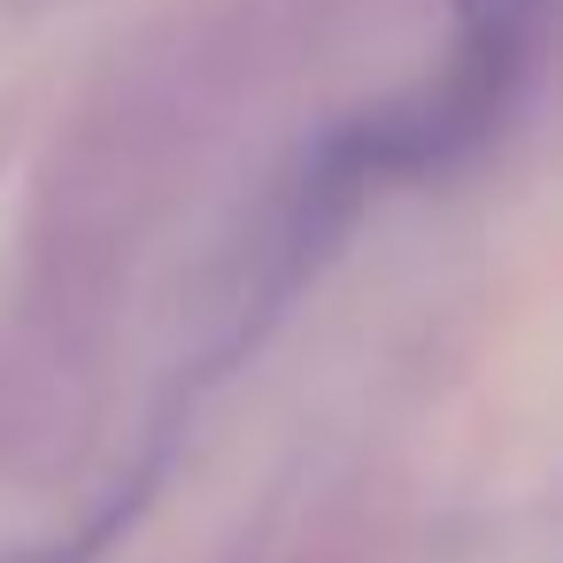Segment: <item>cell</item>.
<instances>
[{
  "instance_id": "1",
  "label": "cell",
  "mask_w": 563,
  "mask_h": 563,
  "mask_svg": "<svg viewBox=\"0 0 563 563\" xmlns=\"http://www.w3.org/2000/svg\"><path fill=\"white\" fill-rule=\"evenodd\" d=\"M540 9L548 0H455V40H517V47H532Z\"/></svg>"
}]
</instances>
